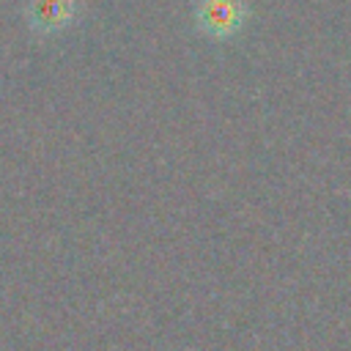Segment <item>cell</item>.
<instances>
[{"label": "cell", "instance_id": "7a4b0ae2", "mask_svg": "<svg viewBox=\"0 0 351 351\" xmlns=\"http://www.w3.org/2000/svg\"><path fill=\"white\" fill-rule=\"evenodd\" d=\"M80 14L77 0H30L27 3V25L38 36H55L74 25Z\"/></svg>", "mask_w": 351, "mask_h": 351}, {"label": "cell", "instance_id": "6da1fadb", "mask_svg": "<svg viewBox=\"0 0 351 351\" xmlns=\"http://www.w3.org/2000/svg\"><path fill=\"white\" fill-rule=\"evenodd\" d=\"M250 19L247 0H195L192 22L195 30L208 41H230L236 38Z\"/></svg>", "mask_w": 351, "mask_h": 351}]
</instances>
